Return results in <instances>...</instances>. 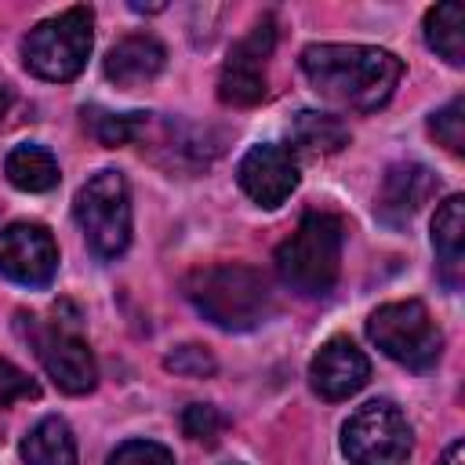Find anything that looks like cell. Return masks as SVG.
<instances>
[{
  "label": "cell",
  "mask_w": 465,
  "mask_h": 465,
  "mask_svg": "<svg viewBox=\"0 0 465 465\" xmlns=\"http://www.w3.org/2000/svg\"><path fill=\"white\" fill-rule=\"evenodd\" d=\"M461 458H465V447H461V440H458V443L447 447V454L440 458V465H461Z\"/></svg>",
  "instance_id": "26"
},
{
  "label": "cell",
  "mask_w": 465,
  "mask_h": 465,
  "mask_svg": "<svg viewBox=\"0 0 465 465\" xmlns=\"http://www.w3.org/2000/svg\"><path fill=\"white\" fill-rule=\"evenodd\" d=\"M185 298L196 305L203 320H211L222 331H251L258 327L272 302H269V283L258 269L251 265H203L193 269L182 283Z\"/></svg>",
  "instance_id": "2"
},
{
  "label": "cell",
  "mask_w": 465,
  "mask_h": 465,
  "mask_svg": "<svg viewBox=\"0 0 465 465\" xmlns=\"http://www.w3.org/2000/svg\"><path fill=\"white\" fill-rule=\"evenodd\" d=\"M25 465H76V440L62 418H40L22 440Z\"/></svg>",
  "instance_id": "16"
},
{
  "label": "cell",
  "mask_w": 465,
  "mask_h": 465,
  "mask_svg": "<svg viewBox=\"0 0 465 465\" xmlns=\"http://www.w3.org/2000/svg\"><path fill=\"white\" fill-rule=\"evenodd\" d=\"M411 447V425L389 400L363 403L341 425V450L352 465H407Z\"/></svg>",
  "instance_id": "7"
},
{
  "label": "cell",
  "mask_w": 465,
  "mask_h": 465,
  "mask_svg": "<svg viewBox=\"0 0 465 465\" xmlns=\"http://www.w3.org/2000/svg\"><path fill=\"white\" fill-rule=\"evenodd\" d=\"M302 73L323 102L345 113H374L392 98L403 62L367 44H309L302 51Z\"/></svg>",
  "instance_id": "1"
},
{
  "label": "cell",
  "mask_w": 465,
  "mask_h": 465,
  "mask_svg": "<svg viewBox=\"0 0 465 465\" xmlns=\"http://www.w3.org/2000/svg\"><path fill=\"white\" fill-rule=\"evenodd\" d=\"M163 62H167V51H163V44L156 36L131 33V36H124V40H116L109 47L102 69H105V80H113L116 87L131 91V87H142V84L156 80Z\"/></svg>",
  "instance_id": "14"
},
{
  "label": "cell",
  "mask_w": 465,
  "mask_h": 465,
  "mask_svg": "<svg viewBox=\"0 0 465 465\" xmlns=\"http://www.w3.org/2000/svg\"><path fill=\"white\" fill-rule=\"evenodd\" d=\"M76 225L98 258H120L131 243V193L120 171L91 174L73 200Z\"/></svg>",
  "instance_id": "5"
},
{
  "label": "cell",
  "mask_w": 465,
  "mask_h": 465,
  "mask_svg": "<svg viewBox=\"0 0 465 465\" xmlns=\"http://www.w3.org/2000/svg\"><path fill=\"white\" fill-rule=\"evenodd\" d=\"M367 338L389 360H396L411 371H429L443 352V334H440L436 320L429 316L425 302H418V298L378 305L367 320Z\"/></svg>",
  "instance_id": "6"
},
{
  "label": "cell",
  "mask_w": 465,
  "mask_h": 465,
  "mask_svg": "<svg viewBox=\"0 0 465 465\" xmlns=\"http://www.w3.org/2000/svg\"><path fill=\"white\" fill-rule=\"evenodd\" d=\"M225 414L218 411V407H211V403H189L185 411H182V432L189 436V440H196V443H218V436L225 432Z\"/></svg>",
  "instance_id": "22"
},
{
  "label": "cell",
  "mask_w": 465,
  "mask_h": 465,
  "mask_svg": "<svg viewBox=\"0 0 465 465\" xmlns=\"http://www.w3.org/2000/svg\"><path fill=\"white\" fill-rule=\"evenodd\" d=\"M40 396V385L18 371L11 360H0V407H11L18 400H36Z\"/></svg>",
  "instance_id": "25"
},
{
  "label": "cell",
  "mask_w": 465,
  "mask_h": 465,
  "mask_svg": "<svg viewBox=\"0 0 465 465\" xmlns=\"http://www.w3.org/2000/svg\"><path fill=\"white\" fill-rule=\"evenodd\" d=\"M272 44H276L272 15L258 18L254 29L240 44H232V51L222 65V76H218V98L225 105L247 109L265 98V62L272 54Z\"/></svg>",
  "instance_id": "8"
},
{
  "label": "cell",
  "mask_w": 465,
  "mask_h": 465,
  "mask_svg": "<svg viewBox=\"0 0 465 465\" xmlns=\"http://www.w3.org/2000/svg\"><path fill=\"white\" fill-rule=\"evenodd\" d=\"M163 367L174 374H185V378H207V374H214V356L203 345H178L174 352L163 356Z\"/></svg>",
  "instance_id": "24"
},
{
  "label": "cell",
  "mask_w": 465,
  "mask_h": 465,
  "mask_svg": "<svg viewBox=\"0 0 465 465\" xmlns=\"http://www.w3.org/2000/svg\"><path fill=\"white\" fill-rule=\"evenodd\" d=\"M131 11H163V4H131Z\"/></svg>",
  "instance_id": "28"
},
{
  "label": "cell",
  "mask_w": 465,
  "mask_h": 465,
  "mask_svg": "<svg viewBox=\"0 0 465 465\" xmlns=\"http://www.w3.org/2000/svg\"><path fill=\"white\" fill-rule=\"evenodd\" d=\"M91 7H69L54 18L36 22L22 40V62L33 76L65 84L76 80L91 54Z\"/></svg>",
  "instance_id": "4"
},
{
  "label": "cell",
  "mask_w": 465,
  "mask_h": 465,
  "mask_svg": "<svg viewBox=\"0 0 465 465\" xmlns=\"http://www.w3.org/2000/svg\"><path fill=\"white\" fill-rule=\"evenodd\" d=\"M291 142H294V149H302L309 156H327V153H338L341 145H349V127L331 113L302 109L291 120Z\"/></svg>",
  "instance_id": "18"
},
{
  "label": "cell",
  "mask_w": 465,
  "mask_h": 465,
  "mask_svg": "<svg viewBox=\"0 0 465 465\" xmlns=\"http://www.w3.org/2000/svg\"><path fill=\"white\" fill-rule=\"evenodd\" d=\"M84 124H87V131L102 142V145H109V149H116V145H127V142H134V138H142V131H145V113H109V109H84Z\"/></svg>",
  "instance_id": "20"
},
{
  "label": "cell",
  "mask_w": 465,
  "mask_h": 465,
  "mask_svg": "<svg viewBox=\"0 0 465 465\" xmlns=\"http://www.w3.org/2000/svg\"><path fill=\"white\" fill-rule=\"evenodd\" d=\"M236 182L258 207H280L298 189V163H294L291 149L262 142L243 153V160L236 167Z\"/></svg>",
  "instance_id": "11"
},
{
  "label": "cell",
  "mask_w": 465,
  "mask_h": 465,
  "mask_svg": "<svg viewBox=\"0 0 465 465\" xmlns=\"http://www.w3.org/2000/svg\"><path fill=\"white\" fill-rule=\"evenodd\" d=\"M33 345H36V356L44 363V371L54 378V385L69 396H84L94 389L98 381V363L87 349V341L62 327V323H47V327H36L33 323Z\"/></svg>",
  "instance_id": "10"
},
{
  "label": "cell",
  "mask_w": 465,
  "mask_h": 465,
  "mask_svg": "<svg viewBox=\"0 0 465 465\" xmlns=\"http://www.w3.org/2000/svg\"><path fill=\"white\" fill-rule=\"evenodd\" d=\"M429 134H432L447 153L461 156V153H465V102L454 98V102H447L443 109H436V113L429 116Z\"/></svg>",
  "instance_id": "21"
},
{
  "label": "cell",
  "mask_w": 465,
  "mask_h": 465,
  "mask_svg": "<svg viewBox=\"0 0 465 465\" xmlns=\"http://www.w3.org/2000/svg\"><path fill=\"white\" fill-rule=\"evenodd\" d=\"M11 109V87L7 84H0V120H4V113Z\"/></svg>",
  "instance_id": "27"
},
{
  "label": "cell",
  "mask_w": 465,
  "mask_h": 465,
  "mask_svg": "<svg viewBox=\"0 0 465 465\" xmlns=\"http://www.w3.org/2000/svg\"><path fill=\"white\" fill-rule=\"evenodd\" d=\"M436 189V174L421 163H392L381 178L374 211L385 225H407Z\"/></svg>",
  "instance_id": "13"
},
{
  "label": "cell",
  "mask_w": 465,
  "mask_h": 465,
  "mask_svg": "<svg viewBox=\"0 0 465 465\" xmlns=\"http://www.w3.org/2000/svg\"><path fill=\"white\" fill-rule=\"evenodd\" d=\"M371 378V360L363 356V349H356V341L349 338H327L312 363H309V385L316 396L323 400H349L352 392H360Z\"/></svg>",
  "instance_id": "12"
},
{
  "label": "cell",
  "mask_w": 465,
  "mask_h": 465,
  "mask_svg": "<svg viewBox=\"0 0 465 465\" xmlns=\"http://www.w3.org/2000/svg\"><path fill=\"white\" fill-rule=\"evenodd\" d=\"M0 272L18 287H47L58 272L54 236L40 222H11L0 229Z\"/></svg>",
  "instance_id": "9"
},
{
  "label": "cell",
  "mask_w": 465,
  "mask_h": 465,
  "mask_svg": "<svg viewBox=\"0 0 465 465\" xmlns=\"http://www.w3.org/2000/svg\"><path fill=\"white\" fill-rule=\"evenodd\" d=\"M425 44L450 65H465V11L461 4H436L425 15Z\"/></svg>",
  "instance_id": "19"
},
{
  "label": "cell",
  "mask_w": 465,
  "mask_h": 465,
  "mask_svg": "<svg viewBox=\"0 0 465 465\" xmlns=\"http://www.w3.org/2000/svg\"><path fill=\"white\" fill-rule=\"evenodd\" d=\"M341 222L323 211H309L298 229L276 247V272L298 294H327L341 269Z\"/></svg>",
  "instance_id": "3"
},
{
  "label": "cell",
  "mask_w": 465,
  "mask_h": 465,
  "mask_svg": "<svg viewBox=\"0 0 465 465\" xmlns=\"http://www.w3.org/2000/svg\"><path fill=\"white\" fill-rule=\"evenodd\" d=\"M105 465H174V458L167 447H160L153 440H127L109 454Z\"/></svg>",
  "instance_id": "23"
},
{
  "label": "cell",
  "mask_w": 465,
  "mask_h": 465,
  "mask_svg": "<svg viewBox=\"0 0 465 465\" xmlns=\"http://www.w3.org/2000/svg\"><path fill=\"white\" fill-rule=\"evenodd\" d=\"M4 174L22 193H47L58 185V160L44 145H15L4 160Z\"/></svg>",
  "instance_id": "17"
},
{
  "label": "cell",
  "mask_w": 465,
  "mask_h": 465,
  "mask_svg": "<svg viewBox=\"0 0 465 465\" xmlns=\"http://www.w3.org/2000/svg\"><path fill=\"white\" fill-rule=\"evenodd\" d=\"M432 247H436V265L440 280L458 291L461 287V269H465V200L447 196L432 218Z\"/></svg>",
  "instance_id": "15"
}]
</instances>
